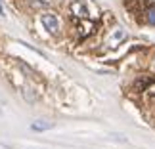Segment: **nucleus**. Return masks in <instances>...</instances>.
<instances>
[{
	"instance_id": "nucleus-4",
	"label": "nucleus",
	"mask_w": 155,
	"mask_h": 149,
	"mask_svg": "<svg viewBox=\"0 0 155 149\" xmlns=\"http://www.w3.org/2000/svg\"><path fill=\"white\" fill-rule=\"evenodd\" d=\"M94 31V23H86V19H82V23L79 25V34L81 37H86Z\"/></svg>"
},
{
	"instance_id": "nucleus-1",
	"label": "nucleus",
	"mask_w": 155,
	"mask_h": 149,
	"mask_svg": "<svg viewBox=\"0 0 155 149\" xmlns=\"http://www.w3.org/2000/svg\"><path fill=\"white\" fill-rule=\"evenodd\" d=\"M40 21H42L44 29H46L50 34H56V33L59 31V21H58V17H54L52 14H42Z\"/></svg>"
},
{
	"instance_id": "nucleus-3",
	"label": "nucleus",
	"mask_w": 155,
	"mask_h": 149,
	"mask_svg": "<svg viewBox=\"0 0 155 149\" xmlns=\"http://www.w3.org/2000/svg\"><path fill=\"white\" fill-rule=\"evenodd\" d=\"M31 128L37 130V132H42V130H52L54 124H52V122H44V121H35V122L31 124Z\"/></svg>"
},
{
	"instance_id": "nucleus-6",
	"label": "nucleus",
	"mask_w": 155,
	"mask_h": 149,
	"mask_svg": "<svg viewBox=\"0 0 155 149\" xmlns=\"http://www.w3.org/2000/svg\"><path fill=\"white\" fill-rule=\"evenodd\" d=\"M146 17H147V23H150V25H155V6H150V8H147Z\"/></svg>"
},
{
	"instance_id": "nucleus-5",
	"label": "nucleus",
	"mask_w": 155,
	"mask_h": 149,
	"mask_svg": "<svg viewBox=\"0 0 155 149\" xmlns=\"http://www.w3.org/2000/svg\"><path fill=\"white\" fill-rule=\"evenodd\" d=\"M147 86H150V80L142 79V80H136L132 88H136V92H142V90H147Z\"/></svg>"
},
{
	"instance_id": "nucleus-2",
	"label": "nucleus",
	"mask_w": 155,
	"mask_h": 149,
	"mask_svg": "<svg viewBox=\"0 0 155 149\" xmlns=\"http://www.w3.org/2000/svg\"><path fill=\"white\" fill-rule=\"evenodd\" d=\"M71 11H73V15L79 17V19H88V6L84 2H81V0H77V2L71 4Z\"/></svg>"
}]
</instances>
